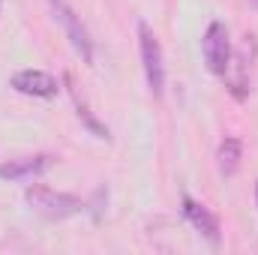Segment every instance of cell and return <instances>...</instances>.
I'll use <instances>...</instances> for the list:
<instances>
[{
	"mask_svg": "<svg viewBox=\"0 0 258 255\" xmlns=\"http://www.w3.org/2000/svg\"><path fill=\"white\" fill-rule=\"evenodd\" d=\"M24 201L30 204L33 213H39L42 219L48 222H63L69 216H78L87 210V201L69 195V192H57L51 186H42V183H33L24 189Z\"/></svg>",
	"mask_w": 258,
	"mask_h": 255,
	"instance_id": "cell-1",
	"label": "cell"
},
{
	"mask_svg": "<svg viewBox=\"0 0 258 255\" xmlns=\"http://www.w3.org/2000/svg\"><path fill=\"white\" fill-rule=\"evenodd\" d=\"M138 51H141L147 90L159 99L165 93V54H162V45H159V39L147 21H138Z\"/></svg>",
	"mask_w": 258,
	"mask_h": 255,
	"instance_id": "cell-2",
	"label": "cell"
},
{
	"mask_svg": "<svg viewBox=\"0 0 258 255\" xmlns=\"http://www.w3.org/2000/svg\"><path fill=\"white\" fill-rule=\"evenodd\" d=\"M45 3H48V9H51L54 21L60 24L63 36L69 39V45L75 48V54H78L84 63H93V39H90V33H87V27H84L81 15H78L66 0H45Z\"/></svg>",
	"mask_w": 258,
	"mask_h": 255,
	"instance_id": "cell-3",
	"label": "cell"
},
{
	"mask_svg": "<svg viewBox=\"0 0 258 255\" xmlns=\"http://www.w3.org/2000/svg\"><path fill=\"white\" fill-rule=\"evenodd\" d=\"M201 51H204V63L213 75H225V69L231 63V33L225 21H210L201 39Z\"/></svg>",
	"mask_w": 258,
	"mask_h": 255,
	"instance_id": "cell-4",
	"label": "cell"
},
{
	"mask_svg": "<svg viewBox=\"0 0 258 255\" xmlns=\"http://www.w3.org/2000/svg\"><path fill=\"white\" fill-rule=\"evenodd\" d=\"M9 87L21 96H33V99H54L60 93V81L45 69H21L9 78Z\"/></svg>",
	"mask_w": 258,
	"mask_h": 255,
	"instance_id": "cell-5",
	"label": "cell"
},
{
	"mask_svg": "<svg viewBox=\"0 0 258 255\" xmlns=\"http://www.w3.org/2000/svg\"><path fill=\"white\" fill-rule=\"evenodd\" d=\"M54 162H57V156H51V153H33V156H21V159H9V162L0 165V180H9V183L36 180V177H42Z\"/></svg>",
	"mask_w": 258,
	"mask_h": 255,
	"instance_id": "cell-6",
	"label": "cell"
},
{
	"mask_svg": "<svg viewBox=\"0 0 258 255\" xmlns=\"http://www.w3.org/2000/svg\"><path fill=\"white\" fill-rule=\"evenodd\" d=\"M183 219L192 225L195 231L210 243V246H219L222 243V228H219V216L210 210V207H204L201 201H195L192 195H183Z\"/></svg>",
	"mask_w": 258,
	"mask_h": 255,
	"instance_id": "cell-7",
	"label": "cell"
},
{
	"mask_svg": "<svg viewBox=\"0 0 258 255\" xmlns=\"http://www.w3.org/2000/svg\"><path fill=\"white\" fill-rule=\"evenodd\" d=\"M240 162H243V141L234 138V135H225L216 147V168L222 177H234L240 171Z\"/></svg>",
	"mask_w": 258,
	"mask_h": 255,
	"instance_id": "cell-8",
	"label": "cell"
},
{
	"mask_svg": "<svg viewBox=\"0 0 258 255\" xmlns=\"http://www.w3.org/2000/svg\"><path fill=\"white\" fill-rule=\"evenodd\" d=\"M222 78H225V84H228L234 99H246L249 96V63H246L243 54H237V57L231 54V63H228Z\"/></svg>",
	"mask_w": 258,
	"mask_h": 255,
	"instance_id": "cell-9",
	"label": "cell"
},
{
	"mask_svg": "<svg viewBox=\"0 0 258 255\" xmlns=\"http://www.w3.org/2000/svg\"><path fill=\"white\" fill-rule=\"evenodd\" d=\"M66 84H69V93H72V105H75V114H78V120H81L84 126L90 129V132H93L96 138H105V141H108V138H111L108 126H105V123H99V120L93 117V111L87 108V102H84V99L78 96V90L72 87V75H66Z\"/></svg>",
	"mask_w": 258,
	"mask_h": 255,
	"instance_id": "cell-10",
	"label": "cell"
},
{
	"mask_svg": "<svg viewBox=\"0 0 258 255\" xmlns=\"http://www.w3.org/2000/svg\"><path fill=\"white\" fill-rule=\"evenodd\" d=\"M255 204H258V180H255Z\"/></svg>",
	"mask_w": 258,
	"mask_h": 255,
	"instance_id": "cell-11",
	"label": "cell"
},
{
	"mask_svg": "<svg viewBox=\"0 0 258 255\" xmlns=\"http://www.w3.org/2000/svg\"><path fill=\"white\" fill-rule=\"evenodd\" d=\"M249 6H255V9H258V0H249Z\"/></svg>",
	"mask_w": 258,
	"mask_h": 255,
	"instance_id": "cell-12",
	"label": "cell"
},
{
	"mask_svg": "<svg viewBox=\"0 0 258 255\" xmlns=\"http://www.w3.org/2000/svg\"><path fill=\"white\" fill-rule=\"evenodd\" d=\"M0 12H3V0H0Z\"/></svg>",
	"mask_w": 258,
	"mask_h": 255,
	"instance_id": "cell-13",
	"label": "cell"
}]
</instances>
